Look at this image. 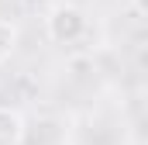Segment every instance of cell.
Masks as SVG:
<instances>
[{"mask_svg": "<svg viewBox=\"0 0 148 145\" xmlns=\"http://www.w3.org/2000/svg\"><path fill=\"white\" fill-rule=\"evenodd\" d=\"M45 31L55 45H73L83 38L86 31V14L76 7V3H55L45 17Z\"/></svg>", "mask_w": 148, "mask_h": 145, "instance_id": "cell-1", "label": "cell"}, {"mask_svg": "<svg viewBox=\"0 0 148 145\" xmlns=\"http://www.w3.org/2000/svg\"><path fill=\"white\" fill-rule=\"evenodd\" d=\"M24 142V117L14 107H0V145H21Z\"/></svg>", "mask_w": 148, "mask_h": 145, "instance_id": "cell-2", "label": "cell"}, {"mask_svg": "<svg viewBox=\"0 0 148 145\" xmlns=\"http://www.w3.org/2000/svg\"><path fill=\"white\" fill-rule=\"evenodd\" d=\"M17 24L14 21H7V17H0V62H7L14 52H17Z\"/></svg>", "mask_w": 148, "mask_h": 145, "instance_id": "cell-3", "label": "cell"}, {"mask_svg": "<svg viewBox=\"0 0 148 145\" xmlns=\"http://www.w3.org/2000/svg\"><path fill=\"white\" fill-rule=\"evenodd\" d=\"M131 3H134V10H138V14H145V0H131Z\"/></svg>", "mask_w": 148, "mask_h": 145, "instance_id": "cell-4", "label": "cell"}]
</instances>
